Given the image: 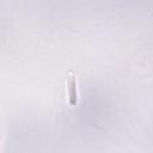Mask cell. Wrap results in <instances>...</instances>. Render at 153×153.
I'll list each match as a JSON object with an SVG mask.
<instances>
[{
  "mask_svg": "<svg viewBox=\"0 0 153 153\" xmlns=\"http://www.w3.org/2000/svg\"><path fill=\"white\" fill-rule=\"evenodd\" d=\"M67 92H68V99L69 103L72 105H75L79 100L80 93H79V88H78V82H76V78L74 72H71L68 75V80H67Z\"/></svg>",
  "mask_w": 153,
  "mask_h": 153,
  "instance_id": "cell-1",
  "label": "cell"
}]
</instances>
